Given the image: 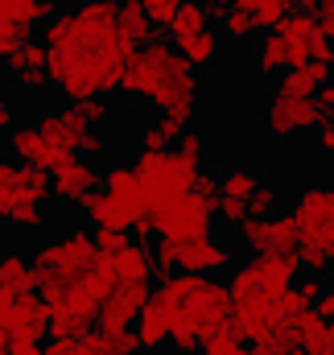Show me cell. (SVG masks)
I'll use <instances>...</instances> for the list:
<instances>
[{
    "label": "cell",
    "mask_w": 334,
    "mask_h": 355,
    "mask_svg": "<svg viewBox=\"0 0 334 355\" xmlns=\"http://www.w3.org/2000/svg\"><path fill=\"white\" fill-rule=\"evenodd\" d=\"M132 54L120 37V0H75L46 21V75L71 103L120 87Z\"/></svg>",
    "instance_id": "1"
},
{
    "label": "cell",
    "mask_w": 334,
    "mask_h": 355,
    "mask_svg": "<svg viewBox=\"0 0 334 355\" xmlns=\"http://www.w3.org/2000/svg\"><path fill=\"white\" fill-rule=\"evenodd\" d=\"M120 91L132 95V99H149L157 103L161 112H169L173 120H182L190 128V116H194V99H198V71L169 46L166 37H153L149 46H141L124 75H120Z\"/></svg>",
    "instance_id": "2"
},
{
    "label": "cell",
    "mask_w": 334,
    "mask_h": 355,
    "mask_svg": "<svg viewBox=\"0 0 334 355\" xmlns=\"http://www.w3.org/2000/svg\"><path fill=\"white\" fill-rule=\"evenodd\" d=\"M132 170L141 178V190H145V207L149 215H157L161 207H169L173 198L190 194L194 190V178L202 174L198 166H190L177 149H141Z\"/></svg>",
    "instance_id": "3"
},
{
    "label": "cell",
    "mask_w": 334,
    "mask_h": 355,
    "mask_svg": "<svg viewBox=\"0 0 334 355\" xmlns=\"http://www.w3.org/2000/svg\"><path fill=\"white\" fill-rule=\"evenodd\" d=\"M297 252L289 257H248L231 268V281H227V293L231 302H252V297H276L285 289H293V277H297Z\"/></svg>",
    "instance_id": "4"
},
{
    "label": "cell",
    "mask_w": 334,
    "mask_h": 355,
    "mask_svg": "<svg viewBox=\"0 0 334 355\" xmlns=\"http://www.w3.org/2000/svg\"><path fill=\"white\" fill-rule=\"evenodd\" d=\"M215 202L219 198H206V194L190 190V194L173 198L169 207H161L153 215V232L169 244H177V248L194 244V240H206V236H215Z\"/></svg>",
    "instance_id": "5"
},
{
    "label": "cell",
    "mask_w": 334,
    "mask_h": 355,
    "mask_svg": "<svg viewBox=\"0 0 334 355\" xmlns=\"http://www.w3.org/2000/svg\"><path fill=\"white\" fill-rule=\"evenodd\" d=\"M289 215L297 223V244H310V248L326 252L334 261V186L331 182L301 186L293 207H289Z\"/></svg>",
    "instance_id": "6"
},
{
    "label": "cell",
    "mask_w": 334,
    "mask_h": 355,
    "mask_svg": "<svg viewBox=\"0 0 334 355\" xmlns=\"http://www.w3.org/2000/svg\"><path fill=\"white\" fill-rule=\"evenodd\" d=\"M50 174L21 166V162H0V219H8L21 207H46L50 198Z\"/></svg>",
    "instance_id": "7"
},
{
    "label": "cell",
    "mask_w": 334,
    "mask_h": 355,
    "mask_svg": "<svg viewBox=\"0 0 334 355\" xmlns=\"http://www.w3.org/2000/svg\"><path fill=\"white\" fill-rule=\"evenodd\" d=\"M240 240H244V248H248L252 257H289V252H297V223H293V215L285 211V215H248L240 227Z\"/></svg>",
    "instance_id": "8"
},
{
    "label": "cell",
    "mask_w": 334,
    "mask_h": 355,
    "mask_svg": "<svg viewBox=\"0 0 334 355\" xmlns=\"http://www.w3.org/2000/svg\"><path fill=\"white\" fill-rule=\"evenodd\" d=\"M8 149L17 153V162L21 166H33V170H58L67 157H75V149L71 145H62V141H54V137H46L33 120L29 124H12L8 128Z\"/></svg>",
    "instance_id": "9"
},
{
    "label": "cell",
    "mask_w": 334,
    "mask_h": 355,
    "mask_svg": "<svg viewBox=\"0 0 334 355\" xmlns=\"http://www.w3.org/2000/svg\"><path fill=\"white\" fill-rule=\"evenodd\" d=\"M322 112L314 103V95H272V103L264 107V128L272 137H293L306 128H318Z\"/></svg>",
    "instance_id": "10"
},
{
    "label": "cell",
    "mask_w": 334,
    "mask_h": 355,
    "mask_svg": "<svg viewBox=\"0 0 334 355\" xmlns=\"http://www.w3.org/2000/svg\"><path fill=\"white\" fill-rule=\"evenodd\" d=\"M99 318V302L87 293L83 285L75 281V289L50 306V339H75V335H87Z\"/></svg>",
    "instance_id": "11"
},
{
    "label": "cell",
    "mask_w": 334,
    "mask_h": 355,
    "mask_svg": "<svg viewBox=\"0 0 334 355\" xmlns=\"http://www.w3.org/2000/svg\"><path fill=\"white\" fill-rule=\"evenodd\" d=\"M276 33H281V42H285V54H289V67L285 71H293V67H306L310 58H314V50L326 42L322 37V29H318V17L314 12H289L281 25H276Z\"/></svg>",
    "instance_id": "12"
},
{
    "label": "cell",
    "mask_w": 334,
    "mask_h": 355,
    "mask_svg": "<svg viewBox=\"0 0 334 355\" xmlns=\"http://www.w3.org/2000/svg\"><path fill=\"white\" fill-rule=\"evenodd\" d=\"M231 261H236L231 244H223V240H215V236L177 248V272H194V277H215V272L231 268Z\"/></svg>",
    "instance_id": "13"
},
{
    "label": "cell",
    "mask_w": 334,
    "mask_h": 355,
    "mask_svg": "<svg viewBox=\"0 0 334 355\" xmlns=\"http://www.w3.org/2000/svg\"><path fill=\"white\" fill-rule=\"evenodd\" d=\"M99 182H103V170H95V162H87L79 153L67 157L58 170H50V190L58 198H71V202H79L91 190H99Z\"/></svg>",
    "instance_id": "14"
},
{
    "label": "cell",
    "mask_w": 334,
    "mask_h": 355,
    "mask_svg": "<svg viewBox=\"0 0 334 355\" xmlns=\"http://www.w3.org/2000/svg\"><path fill=\"white\" fill-rule=\"evenodd\" d=\"M4 331H29V335H50V306L42 293H17L8 310H0Z\"/></svg>",
    "instance_id": "15"
},
{
    "label": "cell",
    "mask_w": 334,
    "mask_h": 355,
    "mask_svg": "<svg viewBox=\"0 0 334 355\" xmlns=\"http://www.w3.org/2000/svg\"><path fill=\"white\" fill-rule=\"evenodd\" d=\"M37 268L21 252H0V310L12 306L17 293H37Z\"/></svg>",
    "instance_id": "16"
},
{
    "label": "cell",
    "mask_w": 334,
    "mask_h": 355,
    "mask_svg": "<svg viewBox=\"0 0 334 355\" xmlns=\"http://www.w3.org/2000/svg\"><path fill=\"white\" fill-rule=\"evenodd\" d=\"M112 198H120L128 211H132V219L137 215H149V207H145V190H141V178L132 170V162H112L107 170H103V182H99Z\"/></svg>",
    "instance_id": "17"
},
{
    "label": "cell",
    "mask_w": 334,
    "mask_h": 355,
    "mask_svg": "<svg viewBox=\"0 0 334 355\" xmlns=\"http://www.w3.org/2000/svg\"><path fill=\"white\" fill-rule=\"evenodd\" d=\"M79 207H83V215L95 227H107V232H128V227H132V211H128L120 198H112L103 186L91 190L87 198H79Z\"/></svg>",
    "instance_id": "18"
},
{
    "label": "cell",
    "mask_w": 334,
    "mask_h": 355,
    "mask_svg": "<svg viewBox=\"0 0 334 355\" xmlns=\"http://www.w3.org/2000/svg\"><path fill=\"white\" fill-rule=\"evenodd\" d=\"M4 62H8V71H12L25 87H46V83H50V75H46V42H33V37H29V42H21Z\"/></svg>",
    "instance_id": "19"
},
{
    "label": "cell",
    "mask_w": 334,
    "mask_h": 355,
    "mask_svg": "<svg viewBox=\"0 0 334 355\" xmlns=\"http://www.w3.org/2000/svg\"><path fill=\"white\" fill-rule=\"evenodd\" d=\"M116 281H153V244H124L116 257Z\"/></svg>",
    "instance_id": "20"
},
{
    "label": "cell",
    "mask_w": 334,
    "mask_h": 355,
    "mask_svg": "<svg viewBox=\"0 0 334 355\" xmlns=\"http://www.w3.org/2000/svg\"><path fill=\"white\" fill-rule=\"evenodd\" d=\"M322 83H331V67L310 58L306 67H293V71H285L276 79V95H318Z\"/></svg>",
    "instance_id": "21"
},
{
    "label": "cell",
    "mask_w": 334,
    "mask_h": 355,
    "mask_svg": "<svg viewBox=\"0 0 334 355\" xmlns=\"http://www.w3.org/2000/svg\"><path fill=\"white\" fill-rule=\"evenodd\" d=\"M120 37L132 50H141V46H149L157 37L153 33V21H149V12H145L141 0H120Z\"/></svg>",
    "instance_id": "22"
},
{
    "label": "cell",
    "mask_w": 334,
    "mask_h": 355,
    "mask_svg": "<svg viewBox=\"0 0 334 355\" xmlns=\"http://www.w3.org/2000/svg\"><path fill=\"white\" fill-rule=\"evenodd\" d=\"M198 355H248L240 322H236V318H223L215 331H206V335L198 339Z\"/></svg>",
    "instance_id": "23"
},
{
    "label": "cell",
    "mask_w": 334,
    "mask_h": 355,
    "mask_svg": "<svg viewBox=\"0 0 334 355\" xmlns=\"http://www.w3.org/2000/svg\"><path fill=\"white\" fill-rule=\"evenodd\" d=\"M132 331L141 335V347H161V343H169V314L153 302V293H149V302L141 306Z\"/></svg>",
    "instance_id": "24"
},
{
    "label": "cell",
    "mask_w": 334,
    "mask_h": 355,
    "mask_svg": "<svg viewBox=\"0 0 334 355\" xmlns=\"http://www.w3.org/2000/svg\"><path fill=\"white\" fill-rule=\"evenodd\" d=\"M289 331H293V339H297V347L301 352H318V355H331L326 352V318L310 306V310H301L293 322H289Z\"/></svg>",
    "instance_id": "25"
},
{
    "label": "cell",
    "mask_w": 334,
    "mask_h": 355,
    "mask_svg": "<svg viewBox=\"0 0 334 355\" xmlns=\"http://www.w3.org/2000/svg\"><path fill=\"white\" fill-rule=\"evenodd\" d=\"M182 132H186L182 120H173L169 112H157V116L137 132V145H141V149H173Z\"/></svg>",
    "instance_id": "26"
},
{
    "label": "cell",
    "mask_w": 334,
    "mask_h": 355,
    "mask_svg": "<svg viewBox=\"0 0 334 355\" xmlns=\"http://www.w3.org/2000/svg\"><path fill=\"white\" fill-rule=\"evenodd\" d=\"M177 54L198 71V67H211L215 58H219V33H215V25L211 29H202V33H190V37H182L177 42Z\"/></svg>",
    "instance_id": "27"
},
{
    "label": "cell",
    "mask_w": 334,
    "mask_h": 355,
    "mask_svg": "<svg viewBox=\"0 0 334 355\" xmlns=\"http://www.w3.org/2000/svg\"><path fill=\"white\" fill-rule=\"evenodd\" d=\"M211 8L202 4V0H182V8L173 12V21H169V33H173V42H182V37H190V33H202V29H211Z\"/></svg>",
    "instance_id": "28"
},
{
    "label": "cell",
    "mask_w": 334,
    "mask_h": 355,
    "mask_svg": "<svg viewBox=\"0 0 334 355\" xmlns=\"http://www.w3.org/2000/svg\"><path fill=\"white\" fill-rule=\"evenodd\" d=\"M58 8H54V0H0V17H8V21H17L25 33H33V25L46 17H54Z\"/></svg>",
    "instance_id": "29"
},
{
    "label": "cell",
    "mask_w": 334,
    "mask_h": 355,
    "mask_svg": "<svg viewBox=\"0 0 334 355\" xmlns=\"http://www.w3.org/2000/svg\"><path fill=\"white\" fill-rule=\"evenodd\" d=\"M46 355H116V352L107 347V339L99 331H87V335H75V339H50Z\"/></svg>",
    "instance_id": "30"
},
{
    "label": "cell",
    "mask_w": 334,
    "mask_h": 355,
    "mask_svg": "<svg viewBox=\"0 0 334 355\" xmlns=\"http://www.w3.org/2000/svg\"><path fill=\"white\" fill-rule=\"evenodd\" d=\"M256 182H260L256 170H248V166H231V170L219 174V198H231V202H244V207H248Z\"/></svg>",
    "instance_id": "31"
},
{
    "label": "cell",
    "mask_w": 334,
    "mask_h": 355,
    "mask_svg": "<svg viewBox=\"0 0 334 355\" xmlns=\"http://www.w3.org/2000/svg\"><path fill=\"white\" fill-rule=\"evenodd\" d=\"M289 67V54H285V42H281V33H264L260 42H256V75H276V71H285Z\"/></svg>",
    "instance_id": "32"
},
{
    "label": "cell",
    "mask_w": 334,
    "mask_h": 355,
    "mask_svg": "<svg viewBox=\"0 0 334 355\" xmlns=\"http://www.w3.org/2000/svg\"><path fill=\"white\" fill-rule=\"evenodd\" d=\"M297 352L301 347H297L289 327H276V331H268V335H260V339L248 343V355H297Z\"/></svg>",
    "instance_id": "33"
},
{
    "label": "cell",
    "mask_w": 334,
    "mask_h": 355,
    "mask_svg": "<svg viewBox=\"0 0 334 355\" xmlns=\"http://www.w3.org/2000/svg\"><path fill=\"white\" fill-rule=\"evenodd\" d=\"M190 166H198V170H206V162H211V137L206 132H198V128H186L182 137H177V145H173Z\"/></svg>",
    "instance_id": "34"
},
{
    "label": "cell",
    "mask_w": 334,
    "mask_h": 355,
    "mask_svg": "<svg viewBox=\"0 0 334 355\" xmlns=\"http://www.w3.org/2000/svg\"><path fill=\"white\" fill-rule=\"evenodd\" d=\"M219 17H223L227 37H240V42H244V37H252V33H256V21H252L248 8H223Z\"/></svg>",
    "instance_id": "35"
},
{
    "label": "cell",
    "mask_w": 334,
    "mask_h": 355,
    "mask_svg": "<svg viewBox=\"0 0 334 355\" xmlns=\"http://www.w3.org/2000/svg\"><path fill=\"white\" fill-rule=\"evenodd\" d=\"M272 211H276V186L260 178V182H256V190H252V198H248V215L260 219V215H272Z\"/></svg>",
    "instance_id": "36"
},
{
    "label": "cell",
    "mask_w": 334,
    "mask_h": 355,
    "mask_svg": "<svg viewBox=\"0 0 334 355\" xmlns=\"http://www.w3.org/2000/svg\"><path fill=\"white\" fill-rule=\"evenodd\" d=\"M177 272V244L157 240L153 244V277H173Z\"/></svg>",
    "instance_id": "37"
},
{
    "label": "cell",
    "mask_w": 334,
    "mask_h": 355,
    "mask_svg": "<svg viewBox=\"0 0 334 355\" xmlns=\"http://www.w3.org/2000/svg\"><path fill=\"white\" fill-rule=\"evenodd\" d=\"M8 355H46V343H42V335L8 331Z\"/></svg>",
    "instance_id": "38"
},
{
    "label": "cell",
    "mask_w": 334,
    "mask_h": 355,
    "mask_svg": "<svg viewBox=\"0 0 334 355\" xmlns=\"http://www.w3.org/2000/svg\"><path fill=\"white\" fill-rule=\"evenodd\" d=\"M91 240H95V252H103V257H116L124 244H132V240H128V232H107V227H95V232H91Z\"/></svg>",
    "instance_id": "39"
},
{
    "label": "cell",
    "mask_w": 334,
    "mask_h": 355,
    "mask_svg": "<svg viewBox=\"0 0 334 355\" xmlns=\"http://www.w3.org/2000/svg\"><path fill=\"white\" fill-rule=\"evenodd\" d=\"M75 107H79V116H83L91 128H95V124H103V120L112 116V103H107V95H95V99H79Z\"/></svg>",
    "instance_id": "40"
},
{
    "label": "cell",
    "mask_w": 334,
    "mask_h": 355,
    "mask_svg": "<svg viewBox=\"0 0 334 355\" xmlns=\"http://www.w3.org/2000/svg\"><path fill=\"white\" fill-rule=\"evenodd\" d=\"M21 42H29V33L17 25V21H8V17H0V58H8Z\"/></svg>",
    "instance_id": "41"
},
{
    "label": "cell",
    "mask_w": 334,
    "mask_h": 355,
    "mask_svg": "<svg viewBox=\"0 0 334 355\" xmlns=\"http://www.w3.org/2000/svg\"><path fill=\"white\" fill-rule=\"evenodd\" d=\"M141 4H145L149 21L153 25H166V29H169V21H173V12L182 8V0H141Z\"/></svg>",
    "instance_id": "42"
},
{
    "label": "cell",
    "mask_w": 334,
    "mask_h": 355,
    "mask_svg": "<svg viewBox=\"0 0 334 355\" xmlns=\"http://www.w3.org/2000/svg\"><path fill=\"white\" fill-rule=\"evenodd\" d=\"M293 289H297V297H301L306 306H314V302L326 293V285H322V277H318V272H310V277H306V281H297Z\"/></svg>",
    "instance_id": "43"
},
{
    "label": "cell",
    "mask_w": 334,
    "mask_h": 355,
    "mask_svg": "<svg viewBox=\"0 0 334 355\" xmlns=\"http://www.w3.org/2000/svg\"><path fill=\"white\" fill-rule=\"evenodd\" d=\"M8 223H17V227H42L46 223V207H21V211L8 215Z\"/></svg>",
    "instance_id": "44"
},
{
    "label": "cell",
    "mask_w": 334,
    "mask_h": 355,
    "mask_svg": "<svg viewBox=\"0 0 334 355\" xmlns=\"http://www.w3.org/2000/svg\"><path fill=\"white\" fill-rule=\"evenodd\" d=\"M107 347L116 355H137L141 352V335H137V331H120L116 339H107Z\"/></svg>",
    "instance_id": "45"
},
{
    "label": "cell",
    "mask_w": 334,
    "mask_h": 355,
    "mask_svg": "<svg viewBox=\"0 0 334 355\" xmlns=\"http://www.w3.org/2000/svg\"><path fill=\"white\" fill-rule=\"evenodd\" d=\"M314 17H318V29H322V37H326V42H334V0H322Z\"/></svg>",
    "instance_id": "46"
},
{
    "label": "cell",
    "mask_w": 334,
    "mask_h": 355,
    "mask_svg": "<svg viewBox=\"0 0 334 355\" xmlns=\"http://www.w3.org/2000/svg\"><path fill=\"white\" fill-rule=\"evenodd\" d=\"M318 149H322L326 157H334V120H322V124H318Z\"/></svg>",
    "instance_id": "47"
},
{
    "label": "cell",
    "mask_w": 334,
    "mask_h": 355,
    "mask_svg": "<svg viewBox=\"0 0 334 355\" xmlns=\"http://www.w3.org/2000/svg\"><path fill=\"white\" fill-rule=\"evenodd\" d=\"M12 128V103H8V95L0 91V132H8Z\"/></svg>",
    "instance_id": "48"
},
{
    "label": "cell",
    "mask_w": 334,
    "mask_h": 355,
    "mask_svg": "<svg viewBox=\"0 0 334 355\" xmlns=\"http://www.w3.org/2000/svg\"><path fill=\"white\" fill-rule=\"evenodd\" d=\"M202 4H206L211 12H223V8H231V0H202Z\"/></svg>",
    "instance_id": "49"
},
{
    "label": "cell",
    "mask_w": 334,
    "mask_h": 355,
    "mask_svg": "<svg viewBox=\"0 0 334 355\" xmlns=\"http://www.w3.org/2000/svg\"><path fill=\"white\" fill-rule=\"evenodd\" d=\"M0 343H4V347H8V331H4V322H0Z\"/></svg>",
    "instance_id": "50"
},
{
    "label": "cell",
    "mask_w": 334,
    "mask_h": 355,
    "mask_svg": "<svg viewBox=\"0 0 334 355\" xmlns=\"http://www.w3.org/2000/svg\"><path fill=\"white\" fill-rule=\"evenodd\" d=\"M0 355H8V347H4V343H0Z\"/></svg>",
    "instance_id": "51"
},
{
    "label": "cell",
    "mask_w": 334,
    "mask_h": 355,
    "mask_svg": "<svg viewBox=\"0 0 334 355\" xmlns=\"http://www.w3.org/2000/svg\"><path fill=\"white\" fill-rule=\"evenodd\" d=\"M297 355H318V352H297Z\"/></svg>",
    "instance_id": "52"
},
{
    "label": "cell",
    "mask_w": 334,
    "mask_h": 355,
    "mask_svg": "<svg viewBox=\"0 0 334 355\" xmlns=\"http://www.w3.org/2000/svg\"><path fill=\"white\" fill-rule=\"evenodd\" d=\"M285 4H289V0H285Z\"/></svg>",
    "instance_id": "53"
}]
</instances>
